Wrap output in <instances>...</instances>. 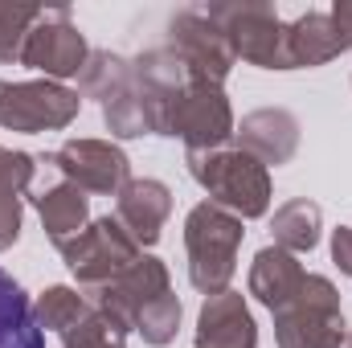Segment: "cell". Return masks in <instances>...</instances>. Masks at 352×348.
<instances>
[{
	"label": "cell",
	"instance_id": "obj_1",
	"mask_svg": "<svg viewBox=\"0 0 352 348\" xmlns=\"http://www.w3.org/2000/svg\"><path fill=\"white\" fill-rule=\"evenodd\" d=\"M192 180L209 193L213 205L230 209L234 217L250 221L270 209V173L242 148H213V152H184Z\"/></svg>",
	"mask_w": 352,
	"mask_h": 348
},
{
	"label": "cell",
	"instance_id": "obj_2",
	"mask_svg": "<svg viewBox=\"0 0 352 348\" xmlns=\"http://www.w3.org/2000/svg\"><path fill=\"white\" fill-rule=\"evenodd\" d=\"M246 230L242 217H234L230 209L201 201L188 209L184 217V250H188V279L201 295H217L230 287L234 270H238V246H242Z\"/></svg>",
	"mask_w": 352,
	"mask_h": 348
},
{
	"label": "cell",
	"instance_id": "obj_3",
	"mask_svg": "<svg viewBox=\"0 0 352 348\" xmlns=\"http://www.w3.org/2000/svg\"><path fill=\"white\" fill-rule=\"evenodd\" d=\"M274 316V340L278 348H344L349 328L340 312V291L324 274H307L291 303H283Z\"/></svg>",
	"mask_w": 352,
	"mask_h": 348
},
{
	"label": "cell",
	"instance_id": "obj_4",
	"mask_svg": "<svg viewBox=\"0 0 352 348\" xmlns=\"http://www.w3.org/2000/svg\"><path fill=\"white\" fill-rule=\"evenodd\" d=\"M213 25L226 33L234 58L263 66V70H291L287 62V25L274 4L266 0H226L205 8Z\"/></svg>",
	"mask_w": 352,
	"mask_h": 348
},
{
	"label": "cell",
	"instance_id": "obj_5",
	"mask_svg": "<svg viewBox=\"0 0 352 348\" xmlns=\"http://www.w3.org/2000/svg\"><path fill=\"white\" fill-rule=\"evenodd\" d=\"M62 259L70 266V274L78 279L82 295H94L98 287L115 283L140 259V242L119 226V217H94L74 242L62 246Z\"/></svg>",
	"mask_w": 352,
	"mask_h": 348
},
{
	"label": "cell",
	"instance_id": "obj_6",
	"mask_svg": "<svg viewBox=\"0 0 352 348\" xmlns=\"http://www.w3.org/2000/svg\"><path fill=\"white\" fill-rule=\"evenodd\" d=\"M234 111L230 98L217 83H197L188 78L184 90L168 102V119H164V135H180L188 152H213L226 148L234 140Z\"/></svg>",
	"mask_w": 352,
	"mask_h": 348
},
{
	"label": "cell",
	"instance_id": "obj_7",
	"mask_svg": "<svg viewBox=\"0 0 352 348\" xmlns=\"http://www.w3.org/2000/svg\"><path fill=\"white\" fill-rule=\"evenodd\" d=\"M78 90L33 78V83H0V127L8 131H62L78 119Z\"/></svg>",
	"mask_w": 352,
	"mask_h": 348
},
{
	"label": "cell",
	"instance_id": "obj_8",
	"mask_svg": "<svg viewBox=\"0 0 352 348\" xmlns=\"http://www.w3.org/2000/svg\"><path fill=\"white\" fill-rule=\"evenodd\" d=\"M168 50L180 58V66L188 70V78L197 83H226V74L234 70V50L226 41V33L213 25V17L205 8H180L168 21Z\"/></svg>",
	"mask_w": 352,
	"mask_h": 348
},
{
	"label": "cell",
	"instance_id": "obj_9",
	"mask_svg": "<svg viewBox=\"0 0 352 348\" xmlns=\"http://www.w3.org/2000/svg\"><path fill=\"white\" fill-rule=\"evenodd\" d=\"M87 58H90V45L82 37V29L70 21V8H45L41 21L33 25L29 41H25L21 66L45 74L50 83H62V78L82 74Z\"/></svg>",
	"mask_w": 352,
	"mask_h": 348
},
{
	"label": "cell",
	"instance_id": "obj_10",
	"mask_svg": "<svg viewBox=\"0 0 352 348\" xmlns=\"http://www.w3.org/2000/svg\"><path fill=\"white\" fill-rule=\"evenodd\" d=\"M45 164L58 168L70 184H78L82 193H102V197H115L131 180L127 152L115 148L111 140H70L54 156H45Z\"/></svg>",
	"mask_w": 352,
	"mask_h": 348
},
{
	"label": "cell",
	"instance_id": "obj_11",
	"mask_svg": "<svg viewBox=\"0 0 352 348\" xmlns=\"http://www.w3.org/2000/svg\"><path fill=\"white\" fill-rule=\"evenodd\" d=\"M164 295H173V287H168V266L160 259H152V254H140L115 283L98 287V291L90 295V303L102 307L107 316H115L127 332H135L140 316H144L152 303H160Z\"/></svg>",
	"mask_w": 352,
	"mask_h": 348
},
{
	"label": "cell",
	"instance_id": "obj_12",
	"mask_svg": "<svg viewBox=\"0 0 352 348\" xmlns=\"http://www.w3.org/2000/svg\"><path fill=\"white\" fill-rule=\"evenodd\" d=\"M197 348H258V324L242 291L205 295L197 316Z\"/></svg>",
	"mask_w": 352,
	"mask_h": 348
},
{
	"label": "cell",
	"instance_id": "obj_13",
	"mask_svg": "<svg viewBox=\"0 0 352 348\" xmlns=\"http://www.w3.org/2000/svg\"><path fill=\"white\" fill-rule=\"evenodd\" d=\"M168 213H173V193H168L164 180L140 176V180H127V184L115 193V217H119V226L140 242V250L160 242Z\"/></svg>",
	"mask_w": 352,
	"mask_h": 348
},
{
	"label": "cell",
	"instance_id": "obj_14",
	"mask_svg": "<svg viewBox=\"0 0 352 348\" xmlns=\"http://www.w3.org/2000/svg\"><path fill=\"white\" fill-rule=\"evenodd\" d=\"M234 140L242 152H250L258 164H287L299 148V119L283 107H263V111H250L238 127H234Z\"/></svg>",
	"mask_w": 352,
	"mask_h": 348
},
{
	"label": "cell",
	"instance_id": "obj_15",
	"mask_svg": "<svg viewBox=\"0 0 352 348\" xmlns=\"http://www.w3.org/2000/svg\"><path fill=\"white\" fill-rule=\"evenodd\" d=\"M303 279H307V270H303L299 254H291L283 246H263L250 262V295L270 312L291 303L295 291L303 287Z\"/></svg>",
	"mask_w": 352,
	"mask_h": 348
},
{
	"label": "cell",
	"instance_id": "obj_16",
	"mask_svg": "<svg viewBox=\"0 0 352 348\" xmlns=\"http://www.w3.org/2000/svg\"><path fill=\"white\" fill-rule=\"evenodd\" d=\"M340 54H344V45H340L336 25H332L328 12H303L287 25V62H291V70L328 66Z\"/></svg>",
	"mask_w": 352,
	"mask_h": 348
},
{
	"label": "cell",
	"instance_id": "obj_17",
	"mask_svg": "<svg viewBox=\"0 0 352 348\" xmlns=\"http://www.w3.org/2000/svg\"><path fill=\"white\" fill-rule=\"evenodd\" d=\"M37 213H41L45 238L62 250L66 242H74V238L90 226V197L78 184L62 180V184H54V188H45V193L37 197Z\"/></svg>",
	"mask_w": 352,
	"mask_h": 348
},
{
	"label": "cell",
	"instance_id": "obj_18",
	"mask_svg": "<svg viewBox=\"0 0 352 348\" xmlns=\"http://www.w3.org/2000/svg\"><path fill=\"white\" fill-rule=\"evenodd\" d=\"M0 348H45L33 299L8 270H0Z\"/></svg>",
	"mask_w": 352,
	"mask_h": 348
},
{
	"label": "cell",
	"instance_id": "obj_19",
	"mask_svg": "<svg viewBox=\"0 0 352 348\" xmlns=\"http://www.w3.org/2000/svg\"><path fill=\"white\" fill-rule=\"evenodd\" d=\"M320 221H324V213H320V205L307 201V197H295V201L278 205L274 217H270L274 246H283V250H291V254H311V250L320 246Z\"/></svg>",
	"mask_w": 352,
	"mask_h": 348
},
{
	"label": "cell",
	"instance_id": "obj_20",
	"mask_svg": "<svg viewBox=\"0 0 352 348\" xmlns=\"http://www.w3.org/2000/svg\"><path fill=\"white\" fill-rule=\"evenodd\" d=\"M90 312V299L74 287H45L37 299H33V316L41 324V332H70L82 316Z\"/></svg>",
	"mask_w": 352,
	"mask_h": 348
},
{
	"label": "cell",
	"instance_id": "obj_21",
	"mask_svg": "<svg viewBox=\"0 0 352 348\" xmlns=\"http://www.w3.org/2000/svg\"><path fill=\"white\" fill-rule=\"evenodd\" d=\"M62 348H127V328L90 303L87 316L70 332H62Z\"/></svg>",
	"mask_w": 352,
	"mask_h": 348
},
{
	"label": "cell",
	"instance_id": "obj_22",
	"mask_svg": "<svg viewBox=\"0 0 352 348\" xmlns=\"http://www.w3.org/2000/svg\"><path fill=\"white\" fill-rule=\"evenodd\" d=\"M45 8L37 4H8L0 0V62H21L25 54V41L33 33V25L41 21Z\"/></svg>",
	"mask_w": 352,
	"mask_h": 348
},
{
	"label": "cell",
	"instance_id": "obj_23",
	"mask_svg": "<svg viewBox=\"0 0 352 348\" xmlns=\"http://www.w3.org/2000/svg\"><path fill=\"white\" fill-rule=\"evenodd\" d=\"M176 328H180V299L176 295H164L160 303H152L144 316H140V324H135V332L144 336V345H173L176 340Z\"/></svg>",
	"mask_w": 352,
	"mask_h": 348
},
{
	"label": "cell",
	"instance_id": "obj_24",
	"mask_svg": "<svg viewBox=\"0 0 352 348\" xmlns=\"http://www.w3.org/2000/svg\"><path fill=\"white\" fill-rule=\"evenodd\" d=\"M33 173H37V164H33V156L29 152H8V148H0V193H29V184H33Z\"/></svg>",
	"mask_w": 352,
	"mask_h": 348
},
{
	"label": "cell",
	"instance_id": "obj_25",
	"mask_svg": "<svg viewBox=\"0 0 352 348\" xmlns=\"http://www.w3.org/2000/svg\"><path fill=\"white\" fill-rule=\"evenodd\" d=\"M21 209H25V197L0 193V250H8L21 238Z\"/></svg>",
	"mask_w": 352,
	"mask_h": 348
},
{
	"label": "cell",
	"instance_id": "obj_26",
	"mask_svg": "<svg viewBox=\"0 0 352 348\" xmlns=\"http://www.w3.org/2000/svg\"><path fill=\"white\" fill-rule=\"evenodd\" d=\"M328 17H332V25H336L340 45H344V50H352V0H336Z\"/></svg>",
	"mask_w": 352,
	"mask_h": 348
},
{
	"label": "cell",
	"instance_id": "obj_27",
	"mask_svg": "<svg viewBox=\"0 0 352 348\" xmlns=\"http://www.w3.org/2000/svg\"><path fill=\"white\" fill-rule=\"evenodd\" d=\"M332 259H336V266L344 274H352V226H340L332 234Z\"/></svg>",
	"mask_w": 352,
	"mask_h": 348
},
{
	"label": "cell",
	"instance_id": "obj_28",
	"mask_svg": "<svg viewBox=\"0 0 352 348\" xmlns=\"http://www.w3.org/2000/svg\"><path fill=\"white\" fill-rule=\"evenodd\" d=\"M344 348H352V332H349V340H344Z\"/></svg>",
	"mask_w": 352,
	"mask_h": 348
}]
</instances>
